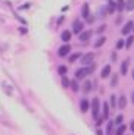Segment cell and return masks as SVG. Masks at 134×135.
<instances>
[{
    "mask_svg": "<svg viewBox=\"0 0 134 135\" xmlns=\"http://www.w3.org/2000/svg\"><path fill=\"white\" fill-rule=\"evenodd\" d=\"M62 85H64V87H69V85H71V81L68 79L66 76H64V78H62Z\"/></svg>",
    "mask_w": 134,
    "mask_h": 135,
    "instance_id": "d4e9b609",
    "label": "cell"
},
{
    "mask_svg": "<svg viewBox=\"0 0 134 135\" xmlns=\"http://www.w3.org/2000/svg\"><path fill=\"white\" fill-rule=\"evenodd\" d=\"M133 79H134V71H133Z\"/></svg>",
    "mask_w": 134,
    "mask_h": 135,
    "instance_id": "836d02e7",
    "label": "cell"
},
{
    "mask_svg": "<svg viewBox=\"0 0 134 135\" xmlns=\"http://www.w3.org/2000/svg\"><path fill=\"white\" fill-rule=\"evenodd\" d=\"M81 16H83L84 19H88V18H90V9H88L87 3H84L83 7H81Z\"/></svg>",
    "mask_w": 134,
    "mask_h": 135,
    "instance_id": "8992f818",
    "label": "cell"
},
{
    "mask_svg": "<svg viewBox=\"0 0 134 135\" xmlns=\"http://www.w3.org/2000/svg\"><path fill=\"white\" fill-rule=\"evenodd\" d=\"M80 109H81V112H83V113H86V112L90 109V103H88V100L83 98V100H81V103H80Z\"/></svg>",
    "mask_w": 134,
    "mask_h": 135,
    "instance_id": "9c48e42d",
    "label": "cell"
},
{
    "mask_svg": "<svg viewBox=\"0 0 134 135\" xmlns=\"http://www.w3.org/2000/svg\"><path fill=\"white\" fill-rule=\"evenodd\" d=\"M105 43H106V37H100L96 43H94V47H100V46H103Z\"/></svg>",
    "mask_w": 134,
    "mask_h": 135,
    "instance_id": "e0dca14e",
    "label": "cell"
},
{
    "mask_svg": "<svg viewBox=\"0 0 134 135\" xmlns=\"http://www.w3.org/2000/svg\"><path fill=\"white\" fill-rule=\"evenodd\" d=\"M117 7H118V4L115 3L114 0H109V13H112V12H114Z\"/></svg>",
    "mask_w": 134,
    "mask_h": 135,
    "instance_id": "d6986e66",
    "label": "cell"
},
{
    "mask_svg": "<svg viewBox=\"0 0 134 135\" xmlns=\"http://www.w3.org/2000/svg\"><path fill=\"white\" fill-rule=\"evenodd\" d=\"M133 22H131V21H128V22H127V24H125L124 25V28H122V31H121V32H122V34H124V35H127V34H130L131 32V31H133L134 30V27H133Z\"/></svg>",
    "mask_w": 134,
    "mask_h": 135,
    "instance_id": "52a82bcc",
    "label": "cell"
},
{
    "mask_svg": "<svg viewBox=\"0 0 134 135\" xmlns=\"http://www.w3.org/2000/svg\"><path fill=\"white\" fill-rule=\"evenodd\" d=\"M134 43V37H133V35H130V37H128L127 38V41H125V47H130V46H131V44H133Z\"/></svg>",
    "mask_w": 134,
    "mask_h": 135,
    "instance_id": "603a6c76",
    "label": "cell"
},
{
    "mask_svg": "<svg viewBox=\"0 0 134 135\" xmlns=\"http://www.w3.org/2000/svg\"><path fill=\"white\" fill-rule=\"evenodd\" d=\"M84 30V22H81L80 19H75L74 24H72V32L75 34H81Z\"/></svg>",
    "mask_w": 134,
    "mask_h": 135,
    "instance_id": "3957f363",
    "label": "cell"
},
{
    "mask_svg": "<svg viewBox=\"0 0 134 135\" xmlns=\"http://www.w3.org/2000/svg\"><path fill=\"white\" fill-rule=\"evenodd\" d=\"M91 71H93V66H91V68H81V69H77V71H75V79H83V78H86Z\"/></svg>",
    "mask_w": 134,
    "mask_h": 135,
    "instance_id": "7a4b0ae2",
    "label": "cell"
},
{
    "mask_svg": "<svg viewBox=\"0 0 134 135\" xmlns=\"http://www.w3.org/2000/svg\"><path fill=\"white\" fill-rule=\"evenodd\" d=\"M118 106H119V109H125V106H127V97H125V95H121L119 97Z\"/></svg>",
    "mask_w": 134,
    "mask_h": 135,
    "instance_id": "7c38bea8",
    "label": "cell"
},
{
    "mask_svg": "<svg viewBox=\"0 0 134 135\" xmlns=\"http://www.w3.org/2000/svg\"><path fill=\"white\" fill-rule=\"evenodd\" d=\"M127 71H128V60H124L121 65V75H127Z\"/></svg>",
    "mask_w": 134,
    "mask_h": 135,
    "instance_id": "2e32d148",
    "label": "cell"
},
{
    "mask_svg": "<svg viewBox=\"0 0 134 135\" xmlns=\"http://www.w3.org/2000/svg\"><path fill=\"white\" fill-rule=\"evenodd\" d=\"M109 75H111V65H105L103 69H102V72H100V76L102 78H108Z\"/></svg>",
    "mask_w": 134,
    "mask_h": 135,
    "instance_id": "30bf717a",
    "label": "cell"
},
{
    "mask_svg": "<svg viewBox=\"0 0 134 135\" xmlns=\"http://www.w3.org/2000/svg\"><path fill=\"white\" fill-rule=\"evenodd\" d=\"M125 131H127V126H125V125H119L117 128V131H115V135H124Z\"/></svg>",
    "mask_w": 134,
    "mask_h": 135,
    "instance_id": "9a60e30c",
    "label": "cell"
},
{
    "mask_svg": "<svg viewBox=\"0 0 134 135\" xmlns=\"http://www.w3.org/2000/svg\"><path fill=\"white\" fill-rule=\"evenodd\" d=\"M81 57V53H74V54H71L69 56V62L71 63H74L75 60H77V59H80Z\"/></svg>",
    "mask_w": 134,
    "mask_h": 135,
    "instance_id": "ffe728a7",
    "label": "cell"
},
{
    "mask_svg": "<svg viewBox=\"0 0 134 135\" xmlns=\"http://www.w3.org/2000/svg\"><path fill=\"white\" fill-rule=\"evenodd\" d=\"M71 37H72V32H71V31H68V30H65L64 32L60 34V40L65 41V43H68V41L71 40Z\"/></svg>",
    "mask_w": 134,
    "mask_h": 135,
    "instance_id": "ba28073f",
    "label": "cell"
},
{
    "mask_svg": "<svg viewBox=\"0 0 134 135\" xmlns=\"http://www.w3.org/2000/svg\"><path fill=\"white\" fill-rule=\"evenodd\" d=\"M105 30H106V25H100V28L97 30V32H103Z\"/></svg>",
    "mask_w": 134,
    "mask_h": 135,
    "instance_id": "4dcf8cb0",
    "label": "cell"
},
{
    "mask_svg": "<svg viewBox=\"0 0 134 135\" xmlns=\"http://www.w3.org/2000/svg\"><path fill=\"white\" fill-rule=\"evenodd\" d=\"M93 59H94V54L87 53V54H84V56H81V63H83L84 66H87V65H90L91 62H93Z\"/></svg>",
    "mask_w": 134,
    "mask_h": 135,
    "instance_id": "277c9868",
    "label": "cell"
},
{
    "mask_svg": "<svg viewBox=\"0 0 134 135\" xmlns=\"http://www.w3.org/2000/svg\"><path fill=\"white\" fill-rule=\"evenodd\" d=\"M83 90H84L86 93H88V91H90V90H91V82H90V81H86V82H84Z\"/></svg>",
    "mask_w": 134,
    "mask_h": 135,
    "instance_id": "7402d4cb",
    "label": "cell"
},
{
    "mask_svg": "<svg viewBox=\"0 0 134 135\" xmlns=\"http://www.w3.org/2000/svg\"><path fill=\"white\" fill-rule=\"evenodd\" d=\"M131 97H133V98H131V101H133V103H134V93H133V94H131Z\"/></svg>",
    "mask_w": 134,
    "mask_h": 135,
    "instance_id": "d6a6232c",
    "label": "cell"
},
{
    "mask_svg": "<svg viewBox=\"0 0 134 135\" xmlns=\"http://www.w3.org/2000/svg\"><path fill=\"white\" fill-rule=\"evenodd\" d=\"M124 46H125V43H124V41H122V40H119V41H118V43H117V49H118V50H119V49H122V47H124Z\"/></svg>",
    "mask_w": 134,
    "mask_h": 135,
    "instance_id": "f1b7e54d",
    "label": "cell"
},
{
    "mask_svg": "<svg viewBox=\"0 0 134 135\" xmlns=\"http://www.w3.org/2000/svg\"><path fill=\"white\" fill-rule=\"evenodd\" d=\"M71 51V46L69 44H65V46H62V47L57 50V54H59L60 57H65V56H68Z\"/></svg>",
    "mask_w": 134,
    "mask_h": 135,
    "instance_id": "5b68a950",
    "label": "cell"
},
{
    "mask_svg": "<svg viewBox=\"0 0 134 135\" xmlns=\"http://www.w3.org/2000/svg\"><path fill=\"white\" fill-rule=\"evenodd\" d=\"M124 3H125L124 0H118V3H117V4H118V9H119V10H122V9L125 7V4H124Z\"/></svg>",
    "mask_w": 134,
    "mask_h": 135,
    "instance_id": "83f0119b",
    "label": "cell"
},
{
    "mask_svg": "<svg viewBox=\"0 0 134 135\" xmlns=\"http://www.w3.org/2000/svg\"><path fill=\"white\" fill-rule=\"evenodd\" d=\"M130 129H131V131L134 132V120H133V122H131V123H130Z\"/></svg>",
    "mask_w": 134,
    "mask_h": 135,
    "instance_id": "1f68e13d",
    "label": "cell"
},
{
    "mask_svg": "<svg viewBox=\"0 0 134 135\" xmlns=\"http://www.w3.org/2000/svg\"><path fill=\"white\" fill-rule=\"evenodd\" d=\"M71 88H72L74 91H78V90H80V87H78L77 81H72V82H71Z\"/></svg>",
    "mask_w": 134,
    "mask_h": 135,
    "instance_id": "4316f807",
    "label": "cell"
},
{
    "mask_svg": "<svg viewBox=\"0 0 134 135\" xmlns=\"http://www.w3.org/2000/svg\"><path fill=\"white\" fill-rule=\"evenodd\" d=\"M117 84H118V76H117V75H115V76L112 78V81H111V85H112V87H115V85H117Z\"/></svg>",
    "mask_w": 134,
    "mask_h": 135,
    "instance_id": "f546056e",
    "label": "cell"
},
{
    "mask_svg": "<svg viewBox=\"0 0 134 135\" xmlns=\"http://www.w3.org/2000/svg\"><path fill=\"white\" fill-rule=\"evenodd\" d=\"M125 9L127 10H133L134 9V0H127V2H125Z\"/></svg>",
    "mask_w": 134,
    "mask_h": 135,
    "instance_id": "ac0fdd59",
    "label": "cell"
},
{
    "mask_svg": "<svg viewBox=\"0 0 134 135\" xmlns=\"http://www.w3.org/2000/svg\"><path fill=\"white\" fill-rule=\"evenodd\" d=\"M111 106H112V107H117V98H115V94H112L111 95Z\"/></svg>",
    "mask_w": 134,
    "mask_h": 135,
    "instance_id": "484cf974",
    "label": "cell"
},
{
    "mask_svg": "<svg viewBox=\"0 0 134 135\" xmlns=\"http://www.w3.org/2000/svg\"><path fill=\"white\" fill-rule=\"evenodd\" d=\"M91 34H93L91 31H84V32L78 34V35H80V40H81V41H87L88 38L91 37Z\"/></svg>",
    "mask_w": 134,
    "mask_h": 135,
    "instance_id": "8fae6325",
    "label": "cell"
},
{
    "mask_svg": "<svg viewBox=\"0 0 134 135\" xmlns=\"http://www.w3.org/2000/svg\"><path fill=\"white\" fill-rule=\"evenodd\" d=\"M66 72H68V68L66 66H59V68H57V74H60L62 76H65Z\"/></svg>",
    "mask_w": 134,
    "mask_h": 135,
    "instance_id": "44dd1931",
    "label": "cell"
},
{
    "mask_svg": "<svg viewBox=\"0 0 134 135\" xmlns=\"http://www.w3.org/2000/svg\"><path fill=\"white\" fill-rule=\"evenodd\" d=\"M99 110H100V101L97 97H94L93 101H91V115H93L94 119L99 118Z\"/></svg>",
    "mask_w": 134,
    "mask_h": 135,
    "instance_id": "6da1fadb",
    "label": "cell"
},
{
    "mask_svg": "<svg viewBox=\"0 0 134 135\" xmlns=\"http://www.w3.org/2000/svg\"><path fill=\"white\" fill-rule=\"evenodd\" d=\"M114 125H115V120H109V122H108V128H106V134L108 135H114V132H112Z\"/></svg>",
    "mask_w": 134,
    "mask_h": 135,
    "instance_id": "4fadbf2b",
    "label": "cell"
},
{
    "mask_svg": "<svg viewBox=\"0 0 134 135\" xmlns=\"http://www.w3.org/2000/svg\"><path fill=\"white\" fill-rule=\"evenodd\" d=\"M122 120H124V118H122V115H118L117 119H115V125H122Z\"/></svg>",
    "mask_w": 134,
    "mask_h": 135,
    "instance_id": "cb8c5ba5",
    "label": "cell"
},
{
    "mask_svg": "<svg viewBox=\"0 0 134 135\" xmlns=\"http://www.w3.org/2000/svg\"><path fill=\"white\" fill-rule=\"evenodd\" d=\"M108 118H109V104L103 103V119L108 120Z\"/></svg>",
    "mask_w": 134,
    "mask_h": 135,
    "instance_id": "5bb4252c",
    "label": "cell"
}]
</instances>
